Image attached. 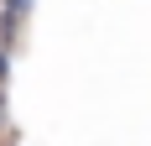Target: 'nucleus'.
Wrapping results in <instances>:
<instances>
[{
	"label": "nucleus",
	"instance_id": "1",
	"mask_svg": "<svg viewBox=\"0 0 151 146\" xmlns=\"http://www.w3.org/2000/svg\"><path fill=\"white\" fill-rule=\"evenodd\" d=\"M26 11H31V0H5V11H0V47H11V37L26 21Z\"/></svg>",
	"mask_w": 151,
	"mask_h": 146
},
{
	"label": "nucleus",
	"instance_id": "2",
	"mask_svg": "<svg viewBox=\"0 0 151 146\" xmlns=\"http://www.w3.org/2000/svg\"><path fill=\"white\" fill-rule=\"evenodd\" d=\"M5 68H11V47H0V84H5Z\"/></svg>",
	"mask_w": 151,
	"mask_h": 146
}]
</instances>
